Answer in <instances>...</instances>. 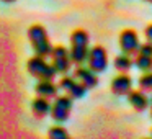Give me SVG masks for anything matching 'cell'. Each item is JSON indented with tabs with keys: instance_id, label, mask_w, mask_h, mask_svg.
<instances>
[{
	"instance_id": "8992f818",
	"label": "cell",
	"mask_w": 152,
	"mask_h": 139,
	"mask_svg": "<svg viewBox=\"0 0 152 139\" xmlns=\"http://www.w3.org/2000/svg\"><path fill=\"white\" fill-rule=\"evenodd\" d=\"M51 59H53V67L56 69L57 74H67L72 66V59H70V53L66 46H54L51 51Z\"/></svg>"
},
{
	"instance_id": "5b68a950",
	"label": "cell",
	"mask_w": 152,
	"mask_h": 139,
	"mask_svg": "<svg viewBox=\"0 0 152 139\" xmlns=\"http://www.w3.org/2000/svg\"><path fill=\"white\" fill-rule=\"evenodd\" d=\"M87 64L88 67L96 74H102L108 67V53L103 46L96 44V46L88 49V56H87Z\"/></svg>"
},
{
	"instance_id": "9a60e30c",
	"label": "cell",
	"mask_w": 152,
	"mask_h": 139,
	"mask_svg": "<svg viewBox=\"0 0 152 139\" xmlns=\"http://www.w3.org/2000/svg\"><path fill=\"white\" fill-rule=\"evenodd\" d=\"M134 66L137 67L141 72H147V70H152V57L151 56H144L141 53H136L134 59Z\"/></svg>"
},
{
	"instance_id": "ba28073f",
	"label": "cell",
	"mask_w": 152,
	"mask_h": 139,
	"mask_svg": "<svg viewBox=\"0 0 152 139\" xmlns=\"http://www.w3.org/2000/svg\"><path fill=\"white\" fill-rule=\"evenodd\" d=\"M59 89H62L70 98H82L85 95L87 89L75 79V77H69V75H64L62 79L59 80Z\"/></svg>"
},
{
	"instance_id": "5bb4252c",
	"label": "cell",
	"mask_w": 152,
	"mask_h": 139,
	"mask_svg": "<svg viewBox=\"0 0 152 139\" xmlns=\"http://www.w3.org/2000/svg\"><path fill=\"white\" fill-rule=\"evenodd\" d=\"M132 66H134V61L131 59V56L129 54H119V56L115 57V69L118 70V72H129V70L132 69Z\"/></svg>"
},
{
	"instance_id": "d6986e66",
	"label": "cell",
	"mask_w": 152,
	"mask_h": 139,
	"mask_svg": "<svg viewBox=\"0 0 152 139\" xmlns=\"http://www.w3.org/2000/svg\"><path fill=\"white\" fill-rule=\"evenodd\" d=\"M144 36H145V40H147V41H151V43H152V23H149L147 26H145Z\"/></svg>"
},
{
	"instance_id": "277c9868",
	"label": "cell",
	"mask_w": 152,
	"mask_h": 139,
	"mask_svg": "<svg viewBox=\"0 0 152 139\" xmlns=\"http://www.w3.org/2000/svg\"><path fill=\"white\" fill-rule=\"evenodd\" d=\"M72 111V98L69 95H57L54 103H51V116L56 123H64L69 119Z\"/></svg>"
},
{
	"instance_id": "52a82bcc",
	"label": "cell",
	"mask_w": 152,
	"mask_h": 139,
	"mask_svg": "<svg viewBox=\"0 0 152 139\" xmlns=\"http://www.w3.org/2000/svg\"><path fill=\"white\" fill-rule=\"evenodd\" d=\"M119 48H121V51L124 54H136L139 49V46H141V43H139V34L136 33V30H132V28H126V30H123L121 33H119Z\"/></svg>"
},
{
	"instance_id": "603a6c76",
	"label": "cell",
	"mask_w": 152,
	"mask_h": 139,
	"mask_svg": "<svg viewBox=\"0 0 152 139\" xmlns=\"http://www.w3.org/2000/svg\"><path fill=\"white\" fill-rule=\"evenodd\" d=\"M151 134H152V129H151Z\"/></svg>"
},
{
	"instance_id": "4fadbf2b",
	"label": "cell",
	"mask_w": 152,
	"mask_h": 139,
	"mask_svg": "<svg viewBox=\"0 0 152 139\" xmlns=\"http://www.w3.org/2000/svg\"><path fill=\"white\" fill-rule=\"evenodd\" d=\"M31 111L36 118H44L51 113V103H49V98H44V97H39L38 95L36 98L33 100L31 103Z\"/></svg>"
},
{
	"instance_id": "8fae6325",
	"label": "cell",
	"mask_w": 152,
	"mask_h": 139,
	"mask_svg": "<svg viewBox=\"0 0 152 139\" xmlns=\"http://www.w3.org/2000/svg\"><path fill=\"white\" fill-rule=\"evenodd\" d=\"M126 97H128L129 105H131L136 111H144V110H147L149 103H151V98L145 95L144 90H131Z\"/></svg>"
},
{
	"instance_id": "30bf717a",
	"label": "cell",
	"mask_w": 152,
	"mask_h": 139,
	"mask_svg": "<svg viewBox=\"0 0 152 139\" xmlns=\"http://www.w3.org/2000/svg\"><path fill=\"white\" fill-rule=\"evenodd\" d=\"M110 89H111V92L115 93L116 97H124L132 90V79L128 75V72H119L118 75L111 80Z\"/></svg>"
},
{
	"instance_id": "7c38bea8",
	"label": "cell",
	"mask_w": 152,
	"mask_h": 139,
	"mask_svg": "<svg viewBox=\"0 0 152 139\" xmlns=\"http://www.w3.org/2000/svg\"><path fill=\"white\" fill-rule=\"evenodd\" d=\"M57 90H59V87L49 79L38 80V83L34 85V92H36V95L44 97V98H49V100L57 97Z\"/></svg>"
},
{
	"instance_id": "e0dca14e",
	"label": "cell",
	"mask_w": 152,
	"mask_h": 139,
	"mask_svg": "<svg viewBox=\"0 0 152 139\" xmlns=\"http://www.w3.org/2000/svg\"><path fill=\"white\" fill-rule=\"evenodd\" d=\"M139 89L144 92H152V70L142 72V75L139 77Z\"/></svg>"
},
{
	"instance_id": "ac0fdd59",
	"label": "cell",
	"mask_w": 152,
	"mask_h": 139,
	"mask_svg": "<svg viewBox=\"0 0 152 139\" xmlns=\"http://www.w3.org/2000/svg\"><path fill=\"white\" fill-rule=\"evenodd\" d=\"M137 53L144 54V56H151V57H152V43H151V41H147V43H142L141 46H139Z\"/></svg>"
},
{
	"instance_id": "2e32d148",
	"label": "cell",
	"mask_w": 152,
	"mask_h": 139,
	"mask_svg": "<svg viewBox=\"0 0 152 139\" xmlns=\"http://www.w3.org/2000/svg\"><path fill=\"white\" fill-rule=\"evenodd\" d=\"M48 136H49V139H67L69 138V132H67V129L64 128V126L57 124V126L49 128Z\"/></svg>"
},
{
	"instance_id": "3957f363",
	"label": "cell",
	"mask_w": 152,
	"mask_h": 139,
	"mask_svg": "<svg viewBox=\"0 0 152 139\" xmlns=\"http://www.w3.org/2000/svg\"><path fill=\"white\" fill-rule=\"evenodd\" d=\"M26 69H28V72H30V75H33L34 79H38V80H43V79L53 80L57 74L56 69L53 67V64L48 62L46 57L38 56V54L28 59Z\"/></svg>"
},
{
	"instance_id": "7402d4cb",
	"label": "cell",
	"mask_w": 152,
	"mask_h": 139,
	"mask_svg": "<svg viewBox=\"0 0 152 139\" xmlns=\"http://www.w3.org/2000/svg\"><path fill=\"white\" fill-rule=\"evenodd\" d=\"M144 2H147V4H152V0H144Z\"/></svg>"
},
{
	"instance_id": "44dd1931",
	"label": "cell",
	"mask_w": 152,
	"mask_h": 139,
	"mask_svg": "<svg viewBox=\"0 0 152 139\" xmlns=\"http://www.w3.org/2000/svg\"><path fill=\"white\" fill-rule=\"evenodd\" d=\"M149 106H151V118H152V98H151V103H149Z\"/></svg>"
},
{
	"instance_id": "9c48e42d",
	"label": "cell",
	"mask_w": 152,
	"mask_h": 139,
	"mask_svg": "<svg viewBox=\"0 0 152 139\" xmlns=\"http://www.w3.org/2000/svg\"><path fill=\"white\" fill-rule=\"evenodd\" d=\"M74 77H75L87 90L95 89V87L98 85V74L93 72L88 66L83 67L82 64H79V66L75 67V70H74Z\"/></svg>"
},
{
	"instance_id": "6da1fadb",
	"label": "cell",
	"mask_w": 152,
	"mask_h": 139,
	"mask_svg": "<svg viewBox=\"0 0 152 139\" xmlns=\"http://www.w3.org/2000/svg\"><path fill=\"white\" fill-rule=\"evenodd\" d=\"M88 49H90V36L85 30L82 28H77L72 31L70 34V59L72 64H83L87 61L88 56Z\"/></svg>"
},
{
	"instance_id": "7a4b0ae2",
	"label": "cell",
	"mask_w": 152,
	"mask_h": 139,
	"mask_svg": "<svg viewBox=\"0 0 152 139\" xmlns=\"http://www.w3.org/2000/svg\"><path fill=\"white\" fill-rule=\"evenodd\" d=\"M28 38H30V43L33 46L34 53L38 56L48 57L53 51V44L49 41V36H48V31L43 25H33V26L28 30Z\"/></svg>"
},
{
	"instance_id": "ffe728a7",
	"label": "cell",
	"mask_w": 152,
	"mask_h": 139,
	"mask_svg": "<svg viewBox=\"0 0 152 139\" xmlns=\"http://www.w3.org/2000/svg\"><path fill=\"white\" fill-rule=\"evenodd\" d=\"M2 2H5V4H13L15 0H2Z\"/></svg>"
}]
</instances>
